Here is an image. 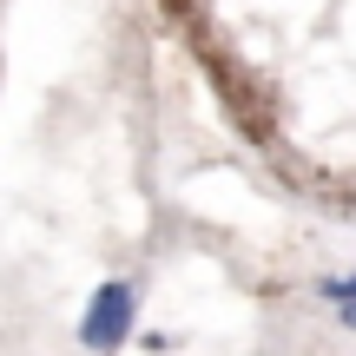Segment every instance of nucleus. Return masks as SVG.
<instances>
[{
	"instance_id": "nucleus-2",
	"label": "nucleus",
	"mask_w": 356,
	"mask_h": 356,
	"mask_svg": "<svg viewBox=\"0 0 356 356\" xmlns=\"http://www.w3.org/2000/svg\"><path fill=\"white\" fill-rule=\"evenodd\" d=\"M323 297H330V304H343V297H356V270H350V277H330V284H323Z\"/></svg>"
},
{
	"instance_id": "nucleus-1",
	"label": "nucleus",
	"mask_w": 356,
	"mask_h": 356,
	"mask_svg": "<svg viewBox=\"0 0 356 356\" xmlns=\"http://www.w3.org/2000/svg\"><path fill=\"white\" fill-rule=\"evenodd\" d=\"M132 317H139V284L106 277L99 291H92L86 317H79V350H86V356H113L132 337Z\"/></svg>"
},
{
	"instance_id": "nucleus-3",
	"label": "nucleus",
	"mask_w": 356,
	"mask_h": 356,
	"mask_svg": "<svg viewBox=\"0 0 356 356\" xmlns=\"http://www.w3.org/2000/svg\"><path fill=\"white\" fill-rule=\"evenodd\" d=\"M337 323H343V330H356V297H343V304H337Z\"/></svg>"
}]
</instances>
